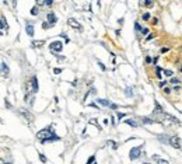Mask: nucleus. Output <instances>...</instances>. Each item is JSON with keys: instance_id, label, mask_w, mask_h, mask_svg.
<instances>
[{"instance_id": "40", "label": "nucleus", "mask_w": 182, "mask_h": 164, "mask_svg": "<svg viewBox=\"0 0 182 164\" xmlns=\"http://www.w3.org/2000/svg\"><path fill=\"white\" fill-rule=\"evenodd\" d=\"M90 107H92V108H98V105H97L95 102H92V104H90Z\"/></svg>"}, {"instance_id": "42", "label": "nucleus", "mask_w": 182, "mask_h": 164, "mask_svg": "<svg viewBox=\"0 0 182 164\" xmlns=\"http://www.w3.org/2000/svg\"><path fill=\"white\" fill-rule=\"evenodd\" d=\"M164 91H165V93H167V94H168V93H169V91H171V90H169L168 87H165V88H164Z\"/></svg>"}, {"instance_id": "35", "label": "nucleus", "mask_w": 182, "mask_h": 164, "mask_svg": "<svg viewBox=\"0 0 182 164\" xmlns=\"http://www.w3.org/2000/svg\"><path fill=\"white\" fill-rule=\"evenodd\" d=\"M142 34H143V35L148 34V28H143V30H142Z\"/></svg>"}, {"instance_id": "19", "label": "nucleus", "mask_w": 182, "mask_h": 164, "mask_svg": "<svg viewBox=\"0 0 182 164\" xmlns=\"http://www.w3.org/2000/svg\"><path fill=\"white\" fill-rule=\"evenodd\" d=\"M125 93H126V97H132V95H133V91H132V88H129V87L125 90Z\"/></svg>"}, {"instance_id": "28", "label": "nucleus", "mask_w": 182, "mask_h": 164, "mask_svg": "<svg viewBox=\"0 0 182 164\" xmlns=\"http://www.w3.org/2000/svg\"><path fill=\"white\" fill-rule=\"evenodd\" d=\"M39 160H41V161H43V163H46V157H45L43 154H39Z\"/></svg>"}, {"instance_id": "9", "label": "nucleus", "mask_w": 182, "mask_h": 164, "mask_svg": "<svg viewBox=\"0 0 182 164\" xmlns=\"http://www.w3.org/2000/svg\"><path fill=\"white\" fill-rule=\"evenodd\" d=\"M1 73H3V77H7L10 73V70H9V67H7L4 61H1Z\"/></svg>"}, {"instance_id": "34", "label": "nucleus", "mask_w": 182, "mask_h": 164, "mask_svg": "<svg viewBox=\"0 0 182 164\" xmlns=\"http://www.w3.org/2000/svg\"><path fill=\"white\" fill-rule=\"evenodd\" d=\"M171 83H172V84H178L179 80H178V79H171Z\"/></svg>"}, {"instance_id": "25", "label": "nucleus", "mask_w": 182, "mask_h": 164, "mask_svg": "<svg viewBox=\"0 0 182 164\" xmlns=\"http://www.w3.org/2000/svg\"><path fill=\"white\" fill-rule=\"evenodd\" d=\"M95 160V156H91V157H88V160H87V164H92V161Z\"/></svg>"}, {"instance_id": "7", "label": "nucleus", "mask_w": 182, "mask_h": 164, "mask_svg": "<svg viewBox=\"0 0 182 164\" xmlns=\"http://www.w3.org/2000/svg\"><path fill=\"white\" fill-rule=\"evenodd\" d=\"M46 21H48L51 25H55L56 21H57V18H56V16H55L53 13H48V16H46Z\"/></svg>"}, {"instance_id": "6", "label": "nucleus", "mask_w": 182, "mask_h": 164, "mask_svg": "<svg viewBox=\"0 0 182 164\" xmlns=\"http://www.w3.org/2000/svg\"><path fill=\"white\" fill-rule=\"evenodd\" d=\"M67 24H69L72 28H76V30H78V31L83 30V25H81V24H80L78 21H76L74 18H69V20H67Z\"/></svg>"}, {"instance_id": "29", "label": "nucleus", "mask_w": 182, "mask_h": 164, "mask_svg": "<svg viewBox=\"0 0 182 164\" xmlns=\"http://www.w3.org/2000/svg\"><path fill=\"white\" fill-rule=\"evenodd\" d=\"M45 4V0H36V6H43Z\"/></svg>"}, {"instance_id": "5", "label": "nucleus", "mask_w": 182, "mask_h": 164, "mask_svg": "<svg viewBox=\"0 0 182 164\" xmlns=\"http://www.w3.org/2000/svg\"><path fill=\"white\" fill-rule=\"evenodd\" d=\"M169 144L175 149H181V139L178 138V136H171L169 138Z\"/></svg>"}, {"instance_id": "17", "label": "nucleus", "mask_w": 182, "mask_h": 164, "mask_svg": "<svg viewBox=\"0 0 182 164\" xmlns=\"http://www.w3.org/2000/svg\"><path fill=\"white\" fill-rule=\"evenodd\" d=\"M125 123H127V125H130V126H134V128H136V126H139V123H137L136 121H133V119H126Z\"/></svg>"}, {"instance_id": "11", "label": "nucleus", "mask_w": 182, "mask_h": 164, "mask_svg": "<svg viewBox=\"0 0 182 164\" xmlns=\"http://www.w3.org/2000/svg\"><path fill=\"white\" fill-rule=\"evenodd\" d=\"M25 31H27V34L30 35V37H34V25H32V24L27 22V28H25Z\"/></svg>"}, {"instance_id": "4", "label": "nucleus", "mask_w": 182, "mask_h": 164, "mask_svg": "<svg viewBox=\"0 0 182 164\" xmlns=\"http://www.w3.org/2000/svg\"><path fill=\"white\" fill-rule=\"evenodd\" d=\"M18 114H20L21 117H24V118H25V119H27L28 122H32V121H34V115H32V114H31L30 111L24 109V108H21V109L18 111Z\"/></svg>"}, {"instance_id": "37", "label": "nucleus", "mask_w": 182, "mask_h": 164, "mask_svg": "<svg viewBox=\"0 0 182 164\" xmlns=\"http://www.w3.org/2000/svg\"><path fill=\"white\" fill-rule=\"evenodd\" d=\"M146 63H151V58H150V56L146 58Z\"/></svg>"}, {"instance_id": "24", "label": "nucleus", "mask_w": 182, "mask_h": 164, "mask_svg": "<svg viewBox=\"0 0 182 164\" xmlns=\"http://www.w3.org/2000/svg\"><path fill=\"white\" fill-rule=\"evenodd\" d=\"M157 164H169L167 160H163V159H158L157 160Z\"/></svg>"}, {"instance_id": "27", "label": "nucleus", "mask_w": 182, "mask_h": 164, "mask_svg": "<svg viewBox=\"0 0 182 164\" xmlns=\"http://www.w3.org/2000/svg\"><path fill=\"white\" fill-rule=\"evenodd\" d=\"M52 4H53V0H45V6L49 7V6H52Z\"/></svg>"}, {"instance_id": "32", "label": "nucleus", "mask_w": 182, "mask_h": 164, "mask_svg": "<svg viewBox=\"0 0 182 164\" xmlns=\"http://www.w3.org/2000/svg\"><path fill=\"white\" fill-rule=\"evenodd\" d=\"M53 73H55V74H59V73H62V69H59V67H56V69H53Z\"/></svg>"}, {"instance_id": "26", "label": "nucleus", "mask_w": 182, "mask_h": 164, "mask_svg": "<svg viewBox=\"0 0 182 164\" xmlns=\"http://www.w3.org/2000/svg\"><path fill=\"white\" fill-rule=\"evenodd\" d=\"M134 28H136V31H142V30H143V28L139 25V22H134Z\"/></svg>"}, {"instance_id": "36", "label": "nucleus", "mask_w": 182, "mask_h": 164, "mask_svg": "<svg viewBox=\"0 0 182 164\" xmlns=\"http://www.w3.org/2000/svg\"><path fill=\"white\" fill-rule=\"evenodd\" d=\"M165 52H168V48H161V53H165Z\"/></svg>"}, {"instance_id": "12", "label": "nucleus", "mask_w": 182, "mask_h": 164, "mask_svg": "<svg viewBox=\"0 0 182 164\" xmlns=\"http://www.w3.org/2000/svg\"><path fill=\"white\" fill-rule=\"evenodd\" d=\"M169 138L171 136H167V135H158V139L161 143H169Z\"/></svg>"}, {"instance_id": "41", "label": "nucleus", "mask_w": 182, "mask_h": 164, "mask_svg": "<svg viewBox=\"0 0 182 164\" xmlns=\"http://www.w3.org/2000/svg\"><path fill=\"white\" fill-rule=\"evenodd\" d=\"M57 59H59V61H60V62H63V61H65V59H66V58H65V56H57Z\"/></svg>"}, {"instance_id": "16", "label": "nucleus", "mask_w": 182, "mask_h": 164, "mask_svg": "<svg viewBox=\"0 0 182 164\" xmlns=\"http://www.w3.org/2000/svg\"><path fill=\"white\" fill-rule=\"evenodd\" d=\"M153 4H154V0H144L143 1V6L144 7H147V9L153 7Z\"/></svg>"}, {"instance_id": "38", "label": "nucleus", "mask_w": 182, "mask_h": 164, "mask_svg": "<svg viewBox=\"0 0 182 164\" xmlns=\"http://www.w3.org/2000/svg\"><path fill=\"white\" fill-rule=\"evenodd\" d=\"M165 86H167V82H161L160 83V87H165Z\"/></svg>"}, {"instance_id": "39", "label": "nucleus", "mask_w": 182, "mask_h": 164, "mask_svg": "<svg viewBox=\"0 0 182 164\" xmlns=\"http://www.w3.org/2000/svg\"><path fill=\"white\" fill-rule=\"evenodd\" d=\"M111 108H112V109H116L118 105H116V104H111Z\"/></svg>"}, {"instance_id": "22", "label": "nucleus", "mask_w": 182, "mask_h": 164, "mask_svg": "<svg viewBox=\"0 0 182 164\" xmlns=\"http://www.w3.org/2000/svg\"><path fill=\"white\" fill-rule=\"evenodd\" d=\"M164 73H165V76H167V77H171V76H172V70L165 69V70H164Z\"/></svg>"}, {"instance_id": "13", "label": "nucleus", "mask_w": 182, "mask_h": 164, "mask_svg": "<svg viewBox=\"0 0 182 164\" xmlns=\"http://www.w3.org/2000/svg\"><path fill=\"white\" fill-rule=\"evenodd\" d=\"M140 122H142V123H156V122H158V121L150 119V118H140Z\"/></svg>"}, {"instance_id": "18", "label": "nucleus", "mask_w": 182, "mask_h": 164, "mask_svg": "<svg viewBox=\"0 0 182 164\" xmlns=\"http://www.w3.org/2000/svg\"><path fill=\"white\" fill-rule=\"evenodd\" d=\"M161 72H163V69H161V67H157V69H156V76H157L158 79H161V77H163Z\"/></svg>"}, {"instance_id": "23", "label": "nucleus", "mask_w": 182, "mask_h": 164, "mask_svg": "<svg viewBox=\"0 0 182 164\" xmlns=\"http://www.w3.org/2000/svg\"><path fill=\"white\" fill-rule=\"evenodd\" d=\"M142 18H143L144 21H148V20H150V14H148V13H144Z\"/></svg>"}, {"instance_id": "15", "label": "nucleus", "mask_w": 182, "mask_h": 164, "mask_svg": "<svg viewBox=\"0 0 182 164\" xmlns=\"http://www.w3.org/2000/svg\"><path fill=\"white\" fill-rule=\"evenodd\" d=\"M0 20H1V28H3V30H9V24L6 22L4 16H1V17H0Z\"/></svg>"}, {"instance_id": "45", "label": "nucleus", "mask_w": 182, "mask_h": 164, "mask_svg": "<svg viewBox=\"0 0 182 164\" xmlns=\"http://www.w3.org/2000/svg\"><path fill=\"white\" fill-rule=\"evenodd\" d=\"M181 72H182V67H181Z\"/></svg>"}, {"instance_id": "10", "label": "nucleus", "mask_w": 182, "mask_h": 164, "mask_svg": "<svg viewBox=\"0 0 182 164\" xmlns=\"http://www.w3.org/2000/svg\"><path fill=\"white\" fill-rule=\"evenodd\" d=\"M95 102H97V104H101V105H104V107H111V102H109L108 100H102V98H95Z\"/></svg>"}, {"instance_id": "21", "label": "nucleus", "mask_w": 182, "mask_h": 164, "mask_svg": "<svg viewBox=\"0 0 182 164\" xmlns=\"http://www.w3.org/2000/svg\"><path fill=\"white\" fill-rule=\"evenodd\" d=\"M90 123H91V125H95L97 128H98V129L101 130V126L98 125V122H97V121H94V119H90Z\"/></svg>"}, {"instance_id": "30", "label": "nucleus", "mask_w": 182, "mask_h": 164, "mask_svg": "<svg viewBox=\"0 0 182 164\" xmlns=\"http://www.w3.org/2000/svg\"><path fill=\"white\" fill-rule=\"evenodd\" d=\"M97 63H98V65H100L101 70H105V66H104V63H102V62H101V61H98V62H97Z\"/></svg>"}, {"instance_id": "44", "label": "nucleus", "mask_w": 182, "mask_h": 164, "mask_svg": "<svg viewBox=\"0 0 182 164\" xmlns=\"http://www.w3.org/2000/svg\"><path fill=\"white\" fill-rule=\"evenodd\" d=\"M144 164H150V163H144Z\"/></svg>"}, {"instance_id": "3", "label": "nucleus", "mask_w": 182, "mask_h": 164, "mask_svg": "<svg viewBox=\"0 0 182 164\" xmlns=\"http://www.w3.org/2000/svg\"><path fill=\"white\" fill-rule=\"evenodd\" d=\"M140 156H142V146H137V147H133V149H130V151H129V159H130V160L139 159Z\"/></svg>"}, {"instance_id": "1", "label": "nucleus", "mask_w": 182, "mask_h": 164, "mask_svg": "<svg viewBox=\"0 0 182 164\" xmlns=\"http://www.w3.org/2000/svg\"><path fill=\"white\" fill-rule=\"evenodd\" d=\"M36 139H38L41 143L57 142V140H60V138L55 133V130H53L52 126H49L46 129H42L41 132H38V133H36Z\"/></svg>"}, {"instance_id": "14", "label": "nucleus", "mask_w": 182, "mask_h": 164, "mask_svg": "<svg viewBox=\"0 0 182 164\" xmlns=\"http://www.w3.org/2000/svg\"><path fill=\"white\" fill-rule=\"evenodd\" d=\"M45 45V41H32V46L34 48H42Z\"/></svg>"}, {"instance_id": "2", "label": "nucleus", "mask_w": 182, "mask_h": 164, "mask_svg": "<svg viewBox=\"0 0 182 164\" xmlns=\"http://www.w3.org/2000/svg\"><path fill=\"white\" fill-rule=\"evenodd\" d=\"M49 49H51L52 53L57 55V53L62 52V49H63V43H62V41H52L51 45H49Z\"/></svg>"}, {"instance_id": "43", "label": "nucleus", "mask_w": 182, "mask_h": 164, "mask_svg": "<svg viewBox=\"0 0 182 164\" xmlns=\"http://www.w3.org/2000/svg\"><path fill=\"white\" fill-rule=\"evenodd\" d=\"M1 164H11V163H4V161H1Z\"/></svg>"}, {"instance_id": "33", "label": "nucleus", "mask_w": 182, "mask_h": 164, "mask_svg": "<svg viewBox=\"0 0 182 164\" xmlns=\"http://www.w3.org/2000/svg\"><path fill=\"white\" fill-rule=\"evenodd\" d=\"M125 115H126V114H123V112H118V119H122Z\"/></svg>"}, {"instance_id": "20", "label": "nucleus", "mask_w": 182, "mask_h": 164, "mask_svg": "<svg viewBox=\"0 0 182 164\" xmlns=\"http://www.w3.org/2000/svg\"><path fill=\"white\" fill-rule=\"evenodd\" d=\"M38 11H39V9H38V6H36V7H34V9L31 10V14H32V16H36Z\"/></svg>"}, {"instance_id": "31", "label": "nucleus", "mask_w": 182, "mask_h": 164, "mask_svg": "<svg viewBox=\"0 0 182 164\" xmlns=\"http://www.w3.org/2000/svg\"><path fill=\"white\" fill-rule=\"evenodd\" d=\"M153 38H154V34H148L147 38H146V41H151Z\"/></svg>"}, {"instance_id": "8", "label": "nucleus", "mask_w": 182, "mask_h": 164, "mask_svg": "<svg viewBox=\"0 0 182 164\" xmlns=\"http://www.w3.org/2000/svg\"><path fill=\"white\" fill-rule=\"evenodd\" d=\"M31 88H32L34 93L38 91V80H36V76H32V77H31Z\"/></svg>"}]
</instances>
